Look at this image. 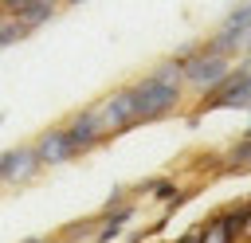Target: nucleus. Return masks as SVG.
<instances>
[{
    "label": "nucleus",
    "instance_id": "1",
    "mask_svg": "<svg viewBox=\"0 0 251 243\" xmlns=\"http://www.w3.org/2000/svg\"><path fill=\"white\" fill-rule=\"evenodd\" d=\"M176 59H184V86L196 90L200 98H204L212 86H220L224 74L235 67L231 55H220V51H212L208 43H188V47L176 51Z\"/></svg>",
    "mask_w": 251,
    "mask_h": 243
},
{
    "label": "nucleus",
    "instance_id": "2",
    "mask_svg": "<svg viewBox=\"0 0 251 243\" xmlns=\"http://www.w3.org/2000/svg\"><path fill=\"white\" fill-rule=\"evenodd\" d=\"M129 98L137 106V122H165L180 110L184 102V86H173V82H161L157 74H141L133 86H129Z\"/></svg>",
    "mask_w": 251,
    "mask_h": 243
},
{
    "label": "nucleus",
    "instance_id": "3",
    "mask_svg": "<svg viewBox=\"0 0 251 243\" xmlns=\"http://www.w3.org/2000/svg\"><path fill=\"white\" fill-rule=\"evenodd\" d=\"M204 110H251V67H231L224 82L204 94Z\"/></svg>",
    "mask_w": 251,
    "mask_h": 243
},
{
    "label": "nucleus",
    "instance_id": "4",
    "mask_svg": "<svg viewBox=\"0 0 251 243\" xmlns=\"http://www.w3.org/2000/svg\"><path fill=\"white\" fill-rule=\"evenodd\" d=\"M247 35H251V0H243V4H235L224 20H220V27H216V35L212 39H204L212 51H220V55H239L243 51V43H247Z\"/></svg>",
    "mask_w": 251,
    "mask_h": 243
},
{
    "label": "nucleus",
    "instance_id": "5",
    "mask_svg": "<svg viewBox=\"0 0 251 243\" xmlns=\"http://www.w3.org/2000/svg\"><path fill=\"white\" fill-rule=\"evenodd\" d=\"M98 118H102V129H106V137H114V133H126V129H133V125H141L137 122V106H133V98H129V86H122V90H110L98 106Z\"/></svg>",
    "mask_w": 251,
    "mask_h": 243
},
{
    "label": "nucleus",
    "instance_id": "6",
    "mask_svg": "<svg viewBox=\"0 0 251 243\" xmlns=\"http://www.w3.org/2000/svg\"><path fill=\"white\" fill-rule=\"evenodd\" d=\"M63 129H67V137H71V145H75V157H82V153H90L94 145H102V141H106L102 118H98V110H94V106L75 110V114L63 122Z\"/></svg>",
    "mask_w": 251,
    "mask_h": 243
},
{
    "label": "nucleus",
    "instance_id": "7",
    "mask_svg": "<svg viewBox=\"0 0 251 243\" xmlns=\"http://www.w3.org/2000/svg\"><path fill=\"white\" fill-rule=\"evenodd\" d=\"M31 149H35V161H39V169H55V165H67V161H75V145H71V137H67V129H63V125H51V129H43V133L31 141Z\"/></svg>",
    "mask_w": 251,
    "mask_h": 243
},
{
    "label": "nucleus",
    "instance_id": "8",
    "mask_svg": "<svg viewBox=\"0 0 251 243\" xmlns=\"http://www.w3.org/2000/svg\"><path fill=\"white\" fill-rule=\"evenodd\" d=\"M35 172H39V161L31 145H12L0 153V184H24Z\"/></svg>",
    "mask_w": 251,
    "mask_h": 243
},
{
    "label": "nucleus",
    "instance_id": "9",
    "mask_svg": "<svg viewBox=\"0 0 251 243\" xmlns=\"http://www.w3.org/2000/svg\"><path fill=\"white\" fill-rule=\"evenodd\" d=\"M55 12H59V0H35V4H27V8H24L16 20L24 24V31H35V27H43V24H47Z\"/></svg>",
    "mask_w": 251,
    "mask_h": 243
},
{
    "label": "nucleus",
    "instance_id": "10",
    "mask_svg": "<svg viewBox=\"0 0 251 243\" xmlns=\"http://www.w3.org/2000/svg\"><path fill=\"white\" fill-rule=\"evenodd\" d=\"M235 235H239V231H235V223H231L227 216L208 219V223L196 231V239H200V243H235Z\"/></svg>",
    "mask_w": 251,
    "mask_h": 243
},
{
    "label": "nucleus",
    "instance_id": "11",
    "mask_svg": "<svg viewBox=\"0 0 251 243\" xmlns=\"http://www.w3.org/2000/svg\"><path fill=\"white\" fill-rule=\"evenodd\" d=\"M149 74H157L161 82H173V86H184V59H176V55H169V59H161Z\"/></svg>",
    "mask_w": 251,
    "mask_h": 243
},
{
    "label": "nucleus",
    "instance_id": "12",
    "mask_svg": "<svg viewBox=\"0 0 251 243\" xmlns=\"http://www.w3.org/2000/svg\"><path fill=\"white\" fill-rule=\"evenodd\" d=\"M27 31H24V24L16 20V16H4L0 12V47H8V43H16V39H24Z\"/></svg>",
    "mask_w": 251,
    "mask_h": 243
},
{
    "label": "nucleus",
    "instance_id": "13",
    "mask_svg": "<svg viewBox=\"0 0 251 243\" xmlns=\"http://www.w3.org/2000/svg\"><path fill=\"white\" fill-rule=\"evenodd\" d=\"M227 157H231V161H251V133H247V137H243V141H239Z\"/></svg>",
    "mask_w": 251,
    "mask_h": 243
},
{
    "label": "nucleus",
    "instance_id": "14",
    "mask_svg": "<svg viewBox=\"0 0 251 243\" xmlns=\"http://www.w3.org/2000/svg\"><path fill=\"white\" fill-rule=\"evenodd\" d=\"M176 243H200V239H196V231H192V235H180Z\"/></svg>",
    "mask_w": 251,
    "mask_h": 243
},
{
    "label": "nucleus",
    "instance_id": "15",
    "mask_svg": "<svg viewBox=\"0 0 251 243\" xmlns=\"http://www.w3.org/2000/svg\"><path fill=\"white\" fill-rule=\"evenodd\" d=\"M59 4H78V0H59Z\"/></svg>",
    "mask_w": 251,
    "mask_h": 243
},
{
    "label": "nucleus",
    "instance_id": "16",
    "mask_svg": "<svg viewBox=\"0 0 251 243\" xmlns=\"http://www.w3.org/2000/svg\"><path fill=\"white\" fill-rule=\"evenodd\" d=\"M247 133H251V129H247Z\"/></svg>",
    "mask_w": 251,
    "mask_h": 243
}]
</instances>
